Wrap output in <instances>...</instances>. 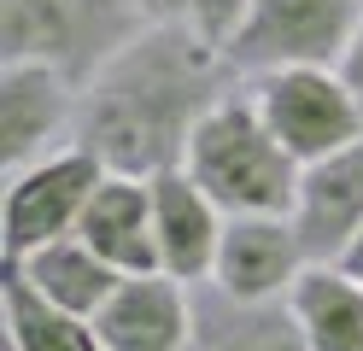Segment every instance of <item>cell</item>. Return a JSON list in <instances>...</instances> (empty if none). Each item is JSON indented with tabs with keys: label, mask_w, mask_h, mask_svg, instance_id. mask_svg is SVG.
Instances as JSON below:
<instances>
[{
	"label": "cell",
	"mask_w": 363,
	"mask_h": 351,
	"mask_svg": "<svg viewBox=\"0 0 363 351\" xmlns=\"http://www.w3.org/2000/svg\"><path fill=\"white\" fill-rule=\"evenodd\" d=\"M0 322H6L12 351H106L94 316L48 304L12 264H0Z\"/></svg>",
	"instance_id": "obj_16"
},
{
	"label": "cell",
	"mask_w": 363,
	"mask_h": 351,
	"mask_svg": "<svg viewBox=\"0 0 363 351\" xmlns=\"http://www.w3.org/2000/svg\"><path fill=\"white\" fill-rule=\"evenodd\" d=\"M229 53L188 18L147 23L123 53H111L77 100V147L118 176H164L188 158L194 129L235 88Z\"/></svg>",
	"instance_id": "obj_1"
},
{
	"label": "cell",
	"mask_w": 363,
	"mask_h": 351,
	"mask_svg": "<svg viewBox=\"0 0 363 351\" xmlns=\"http://www.w3.org/2000/svg\"><path fill=\"white\" fill-rule=\"evenodd\" d=\"M311 351H363V281L346 264H311L287 293Z\"/></svg>",
	"instance_id": "obj_14"
},
{
	"label": "cell",
	"mask_w": 363,
	"mask_h": 351,
	"mask_svg": "<svg viewBox=\"0 0 363 351\" xmlns=\"http://www.w3.org/2000/svg\"><path fill=\"white\" fill-rule=\"evenodd\" d=\"M246 6H252V0H188V23H194L199 35H211V41L223 47V41H229V30L240 23V12H246Z\"/></svg>",
	"instance_id": "obj_17"
},
{
	"label": "cell",
	"mask_w": 363,
	"mask_h": 351,
	"mask_svg": "<svg viewBox=\"0 0 363 351\" xmlns=\"http://www.w3.org/2000/svg\"><path fill=\"white\" fill-rule=\"evenodd\" d=\"M77 100L82 88L53 65H0V164H24L59 152V135H77Z\"/></svg>",
	"instance_id": "obj_7"
},
{
	"label": "cell",
	"mask_w": 363,
	"mask_h": 351,
	"mask_svg": "<svg viewBox=\"0 0 363 351\" xmlns=\"http://www.w3.org/2000/svg\"><path fill=\"white\" fill-rule=\"evenodd\" d=\"M106 351H188L194 345V287L164 269L123 275L94 316Z\"/></svg>",
	"instance_id": "obj_10"
},
{
	"label": "cell",
	"mask_w": 363,
	"mask_h": 351,
	"mask_svg": "<svg viewBox=\"0 0 363 351\" xmlns=\"http://www.w3.org/2000/svg\"><path fill=\"white\" fill-rule=\"evenodd\" d=\"M340 77H346V88L357 94V106H363V23H357V35H352V47H346V53H340Z\"/></svg>",
	"instance_id": "obj_18"
},
{
	"label": "cell",
	"mask_w": 363,
	"mask_h": 351,
	"mask_svg": "<svg viewBox=\"0 0 363 351\" xmlns=\"http://www.w3.org/2000/svg\"><path fill=\"white\" fill-rule=\"evenodd\" d=\"M252 100L299 164H316V158L363 140V106L334 65H293V70L252 77Z\"/></svg>",
	"instance_id": "obj_6"
},
{
	"label": "cell",
	"mask_w": 363,
	"mask_h": 351,
	"mask_svg": "<svg viewBox=\"0 0 363 351\" xmlns=\"http://www.w3.org/2000/svg\"><path fill=\"white\" fill-rule=\"evenodd\" d=\"M100 182H106V164L77 140L12 170L6 194H0V264H24L30 252L71 240Z\"/></svg>",
	"instance_id": "obj_4"
},
{
	"label": "cell",
	"mask_w": 363,
	"mask_h": 351,
	"mask_svg": "<svg viewBox=\"0 0 363 351\" xmlns=\"http://www.w3.org/2000/svg\"><path fill=\"white\" fill-rule=\"evenodd\" d=\"M182 170L217 199L223 217H293L305 164L293 158L276 140V129L264 123L252 88L246 94L229 88L206 111V123L194 129Z\"/></svg>",
	"instance_id": "obj_2"
},
{
	"label": "cell",
	"mask_w": 363,
	"mask_h": 351,
	"mask_svg": "<svg viewBox=\"0 0 363 351\" xmlns=\"http://www.w3.org/2000/svg\"><path fill=\"white\" fill-rule=\"evenodd\" d=\"M82 240L94 246L118 275H152L158 269V228H152V182L106 170L94 199L82 211Z\"/></svg>",
	"instance_id": "obj_12"
},
{
	"label": "cell",
	"mask_w": 363,
	"mask_h": 351,
	"mask_svg": "<svg viewBox=\"0 0 363 351\" xmlns=\"http://www.w3.org/2000/svg\"><path fill=\"white\" fill-rule=\"evenodd\" d=\"M152 228H158V269L188 281V287H206L217 269V246H223L229 217L182 164L152 176Z\"/></svg>",
	"instance_id": "obj_11"
},
{
	"label": "cell",
	"mask_w": 363,
	"mask_h": 351,
	"mask_svg": "<svg viewBox=\"0 0 363 351\" xmlns=\"http://www.w3.org/2000/svg\"><path fill=\"white\" fill-rule=\"evenodd\" d=\"M188 351H311L287 299L281 304H246L223 287H194V345Z\"/></svg>",
	"instance_id": "obj_13"
},
{
	"label": "cell",
	"mask_w": 363,
	"mask_h": 351,
	"mask_svg": "<svg viewBox=\"0 0 363 351\" xmlns=\"http://www.w3.org/2000/svg\"><path fill=\"white\" fill-rule=\"evenodd\" d=\"M12 269L24 275L48 304H59V311H77V316H100V311H106V299L118 293V281H123V275L111 269L94 246L82 240V234L30 252L24 264H12Z\"/></svg>",
	"instance_id": "obj_15"
},
{
	"label": "cell",
	"mask_w": 363,
	"mask_h": 351,
	"mask_svg": "<svg viewBox=\"0 0 363 351\" xmlns=\"http://www.w3.org/2000/svg\"><path fill=\"white\" fill-rule=\"evenodd\" d=\"M363 23V0H252L229 30L223 53L240 77H269L293 65H340Z\"/></svg>",
	"instance_id": "obj_5"
},
{
	"label": "cell",
	"mask_w": 363,
	"mask_h": 351,
	"mask_svg": "<svg viewBox=\"0 0 363 351\" xmlns=\"http://www.w3.org/2000/svg\"><path fill=\"white\" fill-rule=\"evenodd\" d=\"M293 228H299L311 264H340L346 257V246L363 234V140L299 170Z\"/></svg>",
	"instance_id": "obj_9"
},
{
	"label": "cell",
	"mask_w": 363,
	"mask_h": 351,
	"mask_svg": "<svg viewBox=\"0 0 363 351\" xmlns=\"http://www.w3.org/2000/svg\"><path fill=\"white\" fill-rule=\"evenodd\" d=\"M152 23H164V18H188V0H135Z\"/></svg>",
	"instance_id": "obj_19"
},
{
	"label": "cell",
	"mask_w": 363,
	"mask_h": 351,
	"mask_svg": "<svg viewBox=\"0 0 363 351\" xmlns=\"http://www.w3.org/2000/svg\"><path fill=\"white\" fill-rule=\"evenodd\" d=\"M340 264H346V269H352V275L363 281V234H357V240L346 246V257H340Z\"/></svg>",
	"instance_id": "obj_20"
},
{
	"label": "cell",
	"mask_w": 363,
	"mask_h": 351,
	"mask_svg": "<svg viewBox=\"0 0 363 351\" xmlns=\"http://www.w3.org/2000/svg\"><path fill=\"white\" fill-rule=\"evenodd\" d=\"M147 23L135 0H0V65H53L82 88Z\"/></svg>",
	"instance_id": "obj_3"
},
{
	"label": "cell",
	"mask_w": 363,
	"mask_h": 351,
	"mask_svg": "<svg viewBox=\"0 0 363 351\" xmlns=\"http://www.w3.org/2000/svg\"><path fill=\"white\" fill-rule=\"evenodd\" d=\"M305 269H311V252L293 228V217H229L211 287L246 304H281Z\"/></svg>",
	"instance_id": "obj_8"
}]
</instances>
